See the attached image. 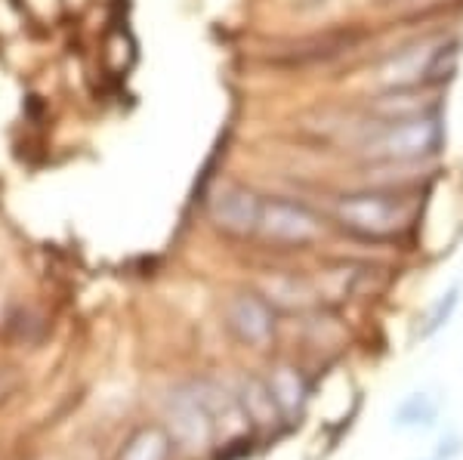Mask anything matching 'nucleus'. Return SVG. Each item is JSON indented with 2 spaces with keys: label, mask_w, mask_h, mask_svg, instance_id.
Segmentation results:
<instances>
[{
  "label": "nucleus",
  "mask_w": 463,
  "mask_h": 460,
  "mask_svg": "<svg viewBox=\"0 0 463 460\" xmlns=\"http://www.w3.org/2000/svg\"><path fill=\"white\" fill-rule=\"evenodd\" d=\"M417 192L402 185H374V189L346 192L334 202V220L340 229L362 241L390 244L399 241L417 222Z\"/></svg>",
  "instance_id": "obj_1"
},
{
  "label": "nucleus",
  "mask_w": 463,
  "mask_h": 460,
  "mask_svg": "<svg viewBox=\"0 0 463 460\" xmlns=\"http://www.w3.org/2000/svg\"><path fill=\"white\" fill-rule=\"evenodd\" d=\"M442 148L445 124L439 106L390 121L374 117L358 139V152L374 164H420L442 155Z\"/></svg>",
  "instance_id": "obj_2"
},
{
  "label": "nucleus",
  "mask_w": 463,
  "mask_h": 460,
  "mask_svg": "<svg viewBox=\"0 0 463 460\" xmlns=\"http://www.w3.org/2000/svg\"><path fill=\"white\" fill-rule=\"evenodd\" d=\"M325 232L321 217L294 198H263L257 235L275 248H309Z\"/></svg>",
  "instance_id": "obj_3"
},
{
  "label": "nucleus",
  "mask_w": 463,
  "mask_h": 460,
  "mask_svg": "<svg viewBox=\"0 0 463 460\" xmlns=\"http://www.w3.org/2000/svg\"><path fill=\"white\" fill-rule=\"evenodd\" d=\"M167 433L174 445H179L183 451H204L207 445L213 442V418L211 411H207V405L201 402L198 396V387L192 383V387H179L170 392L167 399Z\"/></svg>",
  "instance_id": "obj_4"
},
{
  "label": "nucleus",
  "mask_w": 463,
  "mask_h": 460,
  "mask_svg": "<svg viewBox=\"0 0 463 460\" xmlns=\"http://www.w3.org/2000/svg\"><path fill=\"white\" fill-rule=\"evenodd\" d=\"M260 207H263V198L250 192L248 185L222 183L216 185L211 202H207V217L220 232L244 239V235H257Z\"/></svg>",
  "instance_id": "obj_5"
},
{
  "label": "nucleus",
  "mask_w": 463,
  "mask_h": 460,
  "mask_svg": "<svg viewBox=\"0 0 463 460\" xmlns=\"http://www.w3.org/2000/svg\"><path fill=\"white\" fill-rule=\"evenodd\" d=\"M222 315H226V328L232 331V337L244 346L263 350V346H269V340L275 337V309L269 306L263 294H253V291L232 294Z\"/></svg>",
  "instance_id": "obj_6"
},
{
  "label": "nucleus",
  "mask_w": 463,
  "mask_h": 460,
  "mask_svg": "<svg viewBox=\"0 0 463 460\" xmlns=\"http://www.w3.org/2000/svg\"><path fill=\"white\" fill-rule=\"evenodd\" d=\"M460 37H442V41H432L427 65H423V90L436 93L454 80V74L460 69Z\"/></svg>",
  "instance_id": "obj_7"
},
{
  "label": "nucleus",
  "mask_w": 463,
  "mask_h": 460,
  "mask_svg": "<svg viewBox=\"0 0 463 460\" xmlns=\"http://www.w3.org/2000/svg\"><path fill=\"white\" fill-rule=\"evenodd\" d=\"M266 387L272 392L281 418H294V414L306 405V396H309V387H306L303 374L294 365L272 368V374L266 377Z\"/></svg>",
  "instance_id": "obj_8"
},
{
  "label": "nucleus",
  "mask_w": 463,
  "mask_h": 460,
  "mask_svg": "<svg viewBox=\"0 0 463 460\" xmlns=\"http://www.w3.org/2000/svg\"><path fill=\"white\" fill-rule=\"evenodd\" d=\"M439 414H442V402L430 392L417 390L408 392L392 411V427L395 429H432L439 424Z\"/></svg>",
  "instance_id": "obj_9"
},
{
  "label": "nucleus",
  "mask_w": 463,
  "mask_h": 460,
  "mask_svg": "<svg viewBox=\"0 0 463 460\" xmlns=\"http://www.w3.org/2000/svg\"><path fill=\"white\" fill-rule=\"evenodd\" d=\"M238 405H241L244 418H248L250 424L260 427V429H269V427H275L281 420L279 405H275V399H272V392H269L266 380H260V377H248V380L241 383Z\"/></svg>",
  "instance_id": "obj_10"
},
{
  "label": "nucleus",
  "mask_w": 463,
  "mask_h": 460,
  "mask_svg": "<svg viewBox=\"0 0 463 460\" xmlns=\"http://www.w3.org/2000/svg\"><path fill=\"white\" fill-rule=\"evenodd\" d=\"M174 448L176 445L164 427H143L127 439L118 460H170Z\"/></svg>",
  "instance_id": "obj_11"
},
{
  "label": "nucleus",
  "mask_w": 463,
  "mask_h": 460,
  "mask_svg": "<svg viewBox=\"0 0 463 460\" xmlns=\"http://www.w3.org/2000/svg\"><path fill=\"white\" fill-rule=\"evenodd\" d=\"M266 300L269 306H281V309H303L312 303V287L297 276H275L266 281Z\"/></svg>",
  "instance_id": "obj_12"
},
{
  "label": "nucleus",
  "mask_w": 463,
  "mask_h": 460,
  "mask_svg": "<svg viewBox=\"0 0 463 460\" xmlns=\"http://www.w3.org/2000/svg\"><path fill=\"white\" fill-rule=\"evenodd\" d=\"M460 294H463V285L460 281H454L451 287H448L445 294H439L436 300H432V306L427 309V315L420 318V328H417V337L420 340H430L436 337L439 331L448 328V322L454 318V313H458L460 306Z\"/></svg>",
  "instance_id": "obj_13"
},
{
  "label": "nucleus",
  "mask_w": 463,
  "mask_h": 460,
  "mask_svg": "<svg viewBox=\"0 0 463 460\" xmlns=\"http://www.w3.org/2000/svg\"><path fill=\"white\" fill-rule=\"evenodd\" d=\"M463 451V439L458 433H451V436H445L442 442H439V448L432 451V455L427 460H454Z\"/></svg>",
  "instance_id": "obj_14"
},
{
  "label": "nucleus",
  "mask_w": 463,
  "mask_h": 460,
  "mask_svg": "<svg viewBox=\"0 0 463 460\" xmlns=\"http://www.w3.org/2000/svg\"><path fill=\"white\" fill-rule=\"evenodd\" d=\"M13 390H16V377H13L10 371H0V402H4Z\"/></svg>",
  "instance_id": "obj_15"
}]
</instances>
